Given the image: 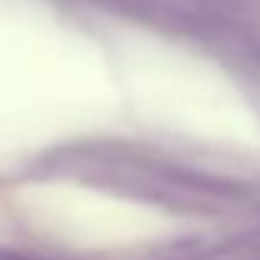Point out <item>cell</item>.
Instances as JSON below:
<instances>
[]
</instances>
